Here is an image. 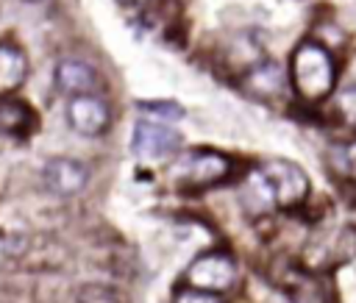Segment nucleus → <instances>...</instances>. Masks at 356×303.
Masks as SVG:
<instances>
[{"label": "nucleus", "mask_w": 356, "mask_h": 303, "mask_svg": "<svg viewBox=\"0 0 356 303\" xmlns=\"http://www.w3.org/2000/svg\"><path fill=\"white\" fill-rule=\"evenodd\" d=\"M172 303H222V297H217L214 292H200V289L186 286V289H181V292L175 295Z\"/></svg>", "instance_id": "16"}, {"label": "nucleus", "mask_w": 356, "mask_h": 303, "mask_svg": "<svg viewBox=\"0 0 356 303\" xmlns=\"http://www.w3.org/2000/svg\"><path fill=\"white\" fill-rule=\"evenodd\" d=\"M28 3H39V0H28Z\"/></svg>", "instance_id": "18"}, {"label": "nucleus", "mask_w": 356, "mask_h": 303, "mask_svg": "<svg viewBox=\"0 0 356 303\" xmlns=\"http://www.w3.org/2000/svg\"><path fill=\"white\" fill-rule=\"evenodd\" d=\"M337 108H339L342 120H345L348 125L356 128V86H348V89L339 92V97H337Z\"/></svg>", "instance_id": "15"}, {"label": "nucleus", "mask_w": 356, "mask_h": 303, "mask_svg": "<svg viewBox=\"0 0 356 303\" xmlns=\"http://www.w3.org/2000/svg\"><path fill=\"white\" fill-rule=\"evenodd\" d=\"M172 178L181 186L189 189H203L225 181L231 175V158L217 153V150H189L172 164Z\"/></svg>", "instance_id": "2"}, {"label": "nucleus", "mask_w": 356, "mask_h": 303, "mask_svg": "<svg viewBox=\"0 0 356 303\" xmlns=\"http://www.w3.org/2000/svg\"><path fill=\"white\" fill-rule=\"evenodd\" d=\"M289 81H292V89L298 92V97H303L309 103L328 97L337 83V64H334V56L328 53V47L314 39L300 42L289 58Z\"/></svg>", "instance_id": "1"}, {"label": "nucleus", "mask_w": 356, "mask_h": 303, "mask_svg": "<svg viewBox=\"0 0 356 303\" xmlns=\"http://www.w3.org/2000/svg\"><path fill=\"white\" fill-rule=\"evenodd\" d=\"M139 108L142 111H153L159 120H164V122H172V120H178V117H184V108L178 106V103H170V100H161V103H139Z\"/></svg>", "instance_id": "14"}, {"label": "nucleus", "mask_w": 356, "mask_h": 303, "mask_svg": "<svg viewBox=\"0 0 356 303\" xmlns=\"http://www.w3.org/2000/svg\"><path fill=\"white\" fill-rule=\"evenodd\" d=\"M75 303H120V297H117L114 289H108L103 284H89V286H83L78 292Z\"/></svg>", "instance_id": "13"}, {"label": "nucleus", "mask_w": 356, "mask_h": 303, "mask_svg": "<svg viewBox=\"0 0 356 303\" xmlns=\"http://www.w3.org/2000/svg\"><path fill=\"white\" fill-rule=\"evenodd\" d=\"M245 92H250L253 97H275L284 89V72L275 61H259L256 67H250L242 78Z\"/></svg>", "instance_id": "9"}, {"label": "nucleus", "mask_w": 356, "mask_h": 303, "mask_svg": "<svg viewBox=\"0 0 356 303\" xmlns=\"http://www.w3.org/2000/svg\"><path fill=\"white\" fill-rule=\"evenodd\" d=\"M181 147V133L159 120H139L131 133V150L145 161L170 158Z\"/></svg>", "instance_id": "4"}, {"label": "nucleus", "mask_w": 356, "mask_h": 303, "mask_svg": "<svg viewBox=\"0 0 356 303\" xmlns=\"http://www.w3.org/2000/svg\"><path fill=\"white\" fill-rule=\"evenodd\" d=\"M270 189L275 208H295L309 197V178L292 161H267L256 167Z\"/></svg>", "instance_id": "3"}, {"label": "nucleus", "mask_w": 356, "mask_h": 303, "mask_svg": "<svg viewBox=\"0 0 356 303\" xmlns=\"http://www.w3.org/2000/svg\"><path fill=\"white\" fill-rule=\"evenodd\" d=\"M97 83V75L95 69L86 64V61H78V58H61L56 64V86L64 92V95H89L92 86Z\"/></svg>", "instance_id": "8"}, {"label": "nucleus", "mask_w": 356, "mask_h": 303, "mask_svg": "<svg viewBox=\"0 0 356 303\" xmlns=\"http://www.w3.org/2000/svg\"><path fill=\"white\" fill-rule=\"evenodd\" d=\"M236 278V267L231 261V256L225 253H203L197 256L186 272H184V281L186 286L192 289H200V292H225Z\"/></svg>", "instance_id": "5"}, {"label": "nucleus", "mask_w": 356, "mask_h": 303, "mask_svg": "<svg viewBox=\"0 0 356 303\" xmlns=\"http://www.w3.org/2000/svg\"><path fill=\"white\" fill-rule=\"evenodd\" d=\"M328 161H331V170L337 175H342L345 181H353L356 183V139L353 142H339L328 150Z\"/></svg>", "instance_id": "11"}, {"label": "nucleus", "mask_w": 356, "mask_h": 303, "mask_svg": "<svg viewBox=\"0 0 356 303\" xmlns=\"http://www.w3.org/2000/svg\"><path fill=\"white\" fill-rule=\"evenodd\" d=\"M67 122L81 136H100L111 122V108L97 95H75L67 103Z\"/></svg>", "instance_id": "6"}, {"label": "nucleus", "mask_w": 356, "mask_h": 303, "mask_svg": "<svg viewBox=\"0 0 356 303\" xmlns=\"http://www.w3.org/2000/svg\"><path fill=\"white\" fill-rule=\"evenodd\" d=\"M42 175H44L47 189L56 192V195H64V197L78 195V192L86 186V181H89L86 164L78 161V158H67V156L50 158V161L44 164V172H42Z\"/></svg>", "instance_id": "7"}, {"label": "nucleus", "mask_w": 356, "mask_h": 303, "mask_svg": "<svg viewBox=\"0 0 356 303\" xmlns=\"http://www.w3.org/2000/svg\"><path fill=\"white\" fill-rule=\"evenodd\" d=\"M28 122H31V114L22 103H17V100L0 103V131L3 133H25Z\"/></svg>", "instance_id": "12"}, {"label": "nucleus", "mask_w": 356, "mask_h": 303, "mask_svg": "<svg viewBox=\"0 0 356 303\" xmlns=\"http://www.w3.org/2000/svg\"><path fill=\"white\" fill-rule=\"evenodd\" d=\"M122 3H131V6H139V3H145V0H122Z\"/></svg>", "instance_id": "17"}, {"label": "nucleus", "mask_w": 356, "mask_h": 303, "mask_svg": "<svg viewBox=\"0 0 356 303\" xmlns=\"http://www.w3.org/2000/svg\"><path fill=\"white\" fill-rule=\"evenodd\" d=\"M28 75V58L17 44L0 42V97L19 89Z\"/></svg>", "instance_id": "10"}]
</instances>
